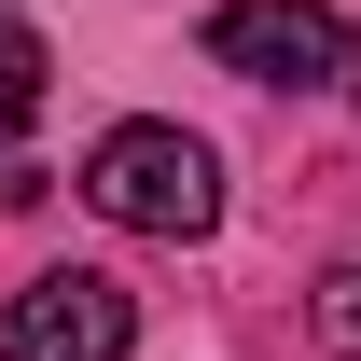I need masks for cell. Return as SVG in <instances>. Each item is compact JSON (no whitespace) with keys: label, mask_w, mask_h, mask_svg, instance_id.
Segmentation results:
<instances>
[{"label":"cell","mask_w":361,"mask_h":361,"mask_svg":"<svg viewBox=\"0 0 361 361\" xmlns=\"http://www.w3.org/2000/svg\"><path fill=\"white\" fill-rule=\"evenodd\" d=\"M84 209L126 236H209L223 223V153L195 126H111L84 153Z\"/></svg>","instance_id":"obj_1"},{"label":"cell","mask_w":361,"mask_h":361,"mask_svg":"<svg viewBox=\"0 0 361 361\" xmlns=\"http://www.w3.org/2000/svg\"><path fill=\"white\" fill-rule=\"evenodd\" d=\"M42 84H56V56L28 42V28H14V14H0V167H14V139L42 126Z\"/></svg>","instance_id":"obj_4"},{"label":"cell","mask_w":361,"mask_h":361,"mask_svg":"<svg viewBox=\"0 0 361 361\" xmlns=\"http://www.w3.org/2000/svg\"><path fill=\"white\" fill-rule=\"evenodd\" d=\"M334 84H361V42H348V70H334Z\"/></svg>","instance_id":"obj_6"},{"label":"cell","mask_w":361,"mask_h":361,"mask_svg":"<svg viewBox=\"0 0 361 361\" xmlns=\"http://www.w3.org/2000/svg\"><path fill=\"white\" fill-rule=\"evenodd\" d=\"M139 348V306H126V278H97V264H56L14 292V319H0V361H126Z\"/></svg>","instance_id":"obj_3"},{"label":"cell","mask_w":361,"mask_h":361,"mask_svg":"<svg viewBox=\"0 0 361 361\" xmlns=\"http://www.w3.org/2000/svg\"><path fill=\"white\" fill-rule=\"evenodd\" d=\"M306 319H319V348H334V361H361V264H334V278H319V292H306Z\"/></svg>","instance_id":"obj_5"},{"label":"cell","mask_w":361,"mask_h":361,"mask_svg":"<svg viewBox=\"0 0 361 361\" xmlns=\"http://www.w3.org/2000/svg\"><path fill=\"white\" fill-rule=\"evenodd\" d=\"M209 70L278 84V97H319L348 70V28H334V0H223V14H209Z\"/></svg>","instance_id":"obj_2"}]
</instances>
